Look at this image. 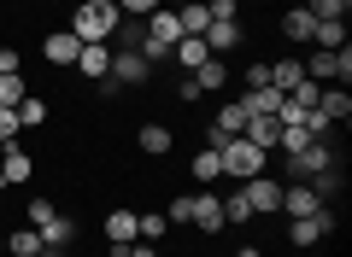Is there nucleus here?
I'll return each instance as SVG.
<instances>
[{
  "label": "nucleus",
  "instance_id": "obj_27",
  "mask_svg": "<svg viewBox=\"0 0 352 257\" xmlns=\"http://www.w3.org/2000/svg\"><path fill=\"white\" fill-rule=\"evenodd\" d=\"M194 175H200V187L223 182V164H217V152H212V147H200V152H194Z\"/></svg>",
  "mask_w": 352,
  "mask_h": 257
},
{
  "label": "nucleus",
  "instance_id": "obj_7",
  "mask_svg": "<svg viewBox=\"0 0 352 257\" xmlns=\"http://www.w3.org/2000/svg\"><path fill=\"white\" fill-rule=\"evenodd\" d=\"M235 135H247V111H241V99H229L223 111L212 117V129H206V147H223V140H235Z\"/></svg>",
  "mask_w": 352,
  "mask_h": 257
},
{
  "label": "nucleus",
  "instance_id": "obj_24",
  "mask_svg": "<svg viewBox=\"0 0 352 257\" xmlns=\"http://www.w3.org/2000/svg\"><path fill=\"white\" fill-rule=\"evenodd\" d=\"M6 257H41V234L36 228H12L6 234Z\"/></svg>",
  "mask_w": 352,
  "mask_h": 257
},
{
  "label": "nucleus",
  "instance_id": "obj_3",
  "mask_svg": "<svg viewBox=\"0 0 352 257\" xmlns=\"http://www.w3.org/2000/svg\"><path fill=\"white\" fill-rule=\"evenodd\" d=\"M106 82H112V88H141V82H153L147 53H141V47H112V71H106Z\"/></svg>",
  "mask_w": 352,
  "mask_h": 257
},
{
  "label": "nucleus",
  "instance_id": "obj_34",
  "mask_svg": "<svg viewBox=\"0 0 352 257\" xmlns=\"http://www.w3.org/2000/svg\"><path fill=\"white\" fill-rule=\"evenodd\" d=\"M164 0H118V12L124 18H147V12H159Z\"/></svg>",
  "mask_w": 352,
  "mask_h": 257
},
{
  "label": "nucleus",
  "instance_id": "obj_39",
  "mask_svg": "<svg viewBox=\"0 0 352 257\" xmlns=\"http://www.w3.org/2000/svg\"><path fill=\"white\" fill-rule=\"evenodd\" d=\"M270 82V64H247V88H264Z\"/></svg>",
  "mask_w": 352,
  "mask_h": 257
},
{
  "label": "nucleus",
  "instance_id": "obj_12",
  "mask_svg": "<svg viewBox=\"0 0 352 257\" xmlns=\"http://www.w3.org/2000/svg\"><path fill=\"white\" fill-rule=\"evenodd\" d=\"M76 53H82V41H76L71 29H53V36H41V59H47V64H59V71H71V64H76Z\"/></svg>",
  "mask_w": 352,
  "mask_h": 257
},
{
  "label": "nucleus",
  "instance_id": "obj_17",
  "mask_svg": "<svg viewBox=\"0 0 352 257\" xmlns=\"http://www.w3.org/2000/svg\"><path fill=\"white\" fill-rule=\"evenodd\" d=\"M317 111H323L329 123H346V117H352V94H346V88H335V82H323V94H317Z\"/></svg>",
  "mask_w": 352,
  "mask_h": 257
},
{
  "label": "nucleus",
  "instance_id": "obj_41",
  "mask_svg": "<svg viewBox=\"0 0 352 257\" xmlns=\"http://www.w3.org/2000/svg\"><path fill=\"white\" fill-rule=\"evenodd\" d=\"M235 257H264V252H258V245H241V252H235Z\"/></svg>",
  "mask_w": 352,
  "mask_h": 257
},
{
  "label": "nucleus",
  "instance_id": "obj_13",
  "mask_svg": "<svg viewBox=\"0 0 352 257\" xmlns=\"http://www.w3.org/2000/svg\"><path fill=\"white\" fill-rule=\"evenodd\" d=\"M241 41H247V29H241V18H212V29H206V47L223 59V53H235Z\"/></svg>",
  "mask_w": 352,
  "mask_h": 257
},
{
  "label": "nucleus",
  "instance_id": "obj_44",
  "mask_svg": "<svg viewBox=\"0 0 352 257\" xmlns=\"http://www.w3.org/2000/svg\"><path fill=\"white\" fill-rule=\"evenodd\" d=\"M164 6H188V0H164Z\"/></svg>",
  "mask_w": 352,
  "mask_h": 257
},
{
  "label": "nucleus",
  "instance_id": "obj_6",
  "mask_svg": "<svg viewBox=\"0 0 352 257\" xmlns=\"http://www.w3.org/2000/svg\"><path fill=\"white\" fill-rule=\"evenodd\" d=\"M241 193H247L252 217H270V210H282V182H276V175H247V182H241Z\"/></svg>",
  "mask_w": 352,
  "mask_h": 257
},
{
  "label": "nucleus",
  "instance_id": "obj_21",
  "mask_svg": "<svg viewBox=\"0 0 352 257\" xmlns=\"http://www.w3.org/2000/svg\"><path fill=\"white\" fill-rule=\"evenodd\" d=\"M340 187H346V175H340V158L329 164V170H317V175H311V193L323 199V205H335V193H340Z\"/></svg>",
  "mask_w": 352,
  "mask_h": 257
},
{
  "label": "nucleus",
  "instance_id": "obj_32",
  "mask_svg": "<svg viewBox=\"0 0 352 257\" xmlns=\"http://www.w3.org/2000/svg\"><path fill=\"white\" fill-rule=\"evenodd\" d=\"M24 94H30V88H24V76H0V106H24Z\"/></svg>",
  "mask_w": 352,
  "mask_h": 257
},
{
  "label": "nucleus",
  "instance_id": "obj_35",
  "mask_svg": "<svg viewBox=\"0 0 352 257\" xmlns=\"http://www.w3.org/2000/svg\"><path fill=\"white\" fill-rule=\"evenodd\" d=\"M170 222H194V193H182V199H170V210H164Z\"/></svg>",
  "mask_w": 352,
  "mask_h": 257
},
{
  "label": "nucleus",
  "instance_id": "obj_28",
  "mask_svg": "<svg viewBox=\"0 0 352 257\" xmlns=\"http://www.w3.org/2000/svg\"><path fill=\"white\" fill-rule=\"evenodd\" d=\"M223 222H252V205H247L241 187H229V193H223Z\"/></svg>",
  "mask_w": 352,
  "mask_h": 257
},
{
  "label": "nucleus",
  "instance_id": "obj_2",
  "mask_svg": "<svg viewBox=\"0 0 352 257\" xmlns=\"http://www.w3.org/2000/svg\"><path fill=\"white\" fill-rule=\"evenodd\" d=\"M264 158H270V152H258L247 135H235V140H223V147H217V164H223V175H235V182L264 175Z\"/></svg>",
  "mask_w": 352,
  "mask_h": 257
},
{
  "label": "nucleus",
  "instance_id": "obj_8",
  "mask_svg": "<svg viewBox=\"0 0 352 257\" xmlns=\"http://www.w3.org/2000/svg\"><path fill=\"white\" fill-rule=\"evenodd\" d=\"M82 82H106V71H112V47L106 41H82V53H76V64H71Z\"/></svg>",
  "mask_w": 352,
  "mask_h": 257
},
{
  "label": "nucleus",
  "instance_id": "obj_26",
  "mask_svg": "<svg viewBox=\"0 0 352 257\" xmlns=\"http://www.w3.org/2000/svg\"><path fill=\"white\" fill-rule=\"evenodd\" d=\"M294 82H305V64H300V59H276V64H270V88H282V94H288Z\"/></svg>",
  "mask_w": 352,
  "mask_h": 257
},
{
  "label": "nucleus",
  "instance_id": "obj_9",
  "mask_svg": "<svg viewBox=\"0 0 352 257\" xmlns=\"http://www.w3.org/2000/svg\"><path fill=\"white\" fill-rule=\"evenodd\" d=\"M124 245H135V210H106V257H118Z\"/></svg>",
  "mask_w": 352,
  "mask_h": 257
},
{
  "label": "nucleus",
  "instance_id": "obj_1",
  "mask_svg": "<svg viewBox=\"0 0 352 257\" xmlns=\"http://www.w3.org/2000/svg\"><path fill=\"white\" fill-rule=\"evenodd\" d=\"M124 24V12H118V0L112 6H71V36L76 41H112V29Z\"/></svg>",
  "mask_w": 352,
  "mask_h": 257
},
{
  "label": "nucleus",
  "instance_id": "obj_4",
  "mask_svg": "<svg viewBox=\"0 0 352 257\" xmlns=\"http://www.w3.org/2000/svg\"><path fill=\"white\" fill-rule=\"evenodd\" d=\"M282 158H288V175H294V182H311L317 170L335 164V140H305L300 152H282Z\"/></svg>",
  "mask_w": 352,
  "mask_h": 257
},
{
  "label": "nucleus",
  "instance_id": "obj_45",
  "mask_svg": "<svg viewBox=\"0 0 352 257\" xmlns=\"http://www.w3.org/2000/svg\"><path fill=\"white\" fill-rule=\"evenodd\" d=\"M0 257H6V234H0Z\"/></svg>",
  "mask_w": 352,
  "mask_h": 257
},
{
  "label": "nucleus",
  "instance_id": "obj_16",
  "mask_svg": "<svg viewBox=\"0 0 352 257\" xmlns=\"http://www.w3.org/2000/svg\"><path fill=\"white\" fill-rule=\"evenodd\" d=\"M135 147L147 152V158H164V152L176 147V135L164 129V123H141V129H135Z\"/></svg>",
  "mask_w": 352,
  "mask_h": 257
},
{
  "label": "nucleus",
  "instance_id": "obj_25",
  "mask_svg": "<svg viewBox=\"0 0 352 257\" xmlns=\"http://www.w3.org/2000/svg\"><path fill=\"white\" fill-rule=\"evenodd\" d=\"M311 47H346V18H323L311 29Z\"/></svg>",
  "mask_w": 352,
  "mask_h": 257
},
{
  "label": "nucleus",
  "instance_id": "obj_37",
  "mask_svg": "<svg viewBox=\"0 0 352 257\" xmlns=\"http://www.w3.org/2000/svg\"><path fill=\"white\" fill-rule=\"evenodd\" d=\"M206 12L212 18H241V0H206Z\"/></svg>",
  "mask_w": 352,
  "mask_h": 257
},
{
  "label": "nucleus",
  "instance_id": "obj_43",
  "mask_svg": "<svg viewBox=\"0 0 352 257\" xmlns=\"http://www.w3.org/2000/svg\"><path fill=\"white\" fill-rule=\"evenodd\" d=\"M76 6H112V0H76Z\"/></svg>",
  "mask_w": 352,
  "mask_h": 257
},
{
  "label": "nucleus",
  "instance_id": "obj_18",
  "mask_svg": "<svg viewBox=\"0 0 352 257\" xmlns=\"http://www.w3.org/2000/svg\"><path fill=\"white\" fill-rule=\"evenodd\" d=\"M247 140H252L258 152H276V147H282V123H276V117H247Z\"/></svg>",
  "mask_w": 352,
  "mask_h": 257
},
{
  "label": "nucleus",
  "instance_id": "obj_31",
  "mask_svg": "<svg viewBox=\"0 0 352 257\" xmlns=\"http://www.w3.org/2000/svg\"><path fill=\"white\" fill-rule=\"evenodd\" d=\"M305 12H311L317 24H323V18H346V12H352V0H305Z\"/></svg>",
  "mask_w": 352,
  "mask_h": 257
},
{
  "label": "nucleus",
  "instance_id": "obj_19",
  "mask_svg": "<svg viewBox=\"0 0 352 257\" xmlns=\"http://www.w3.org/2000/svg\"><path fill=\"white\" fill-rule=\"evenodd\" d=\"M170 59L182 64V71H200V64L212 59V47H206V36H182V41L170 47Z\"/></svg>",
  "mask_w": 352,
  "mask_h": 257
},
{
  "label": "nucleus",
  "instance_id": "obj_38",
  "mask_svg": "<svg viewBox=\"0 0 352 257\" xmlns=\"http://www.w3.org/2000/svg\"><path fill=\"white\" fill-rule=\"evenodd\" d=\"M18 64H24V59H18V47H0V76H18Z\"/></svg>",
  "mask_w": 352,
  "mask_h": 257
},
{
  "label": "nucleus",
  "instance_id": "obj_14",
  "mask_svg": "<svg viewBox=\"0 0 352 257\" xmlns=\"http://www.w3.org/2000/svg\"><path fill=\"white\" fill-rule=\"evenodd\" d=\"M311 82H340V47H311V59H300Z\"/></svg>",
  "mask_w": 352,
  "mask_h": 257
},
{
  "label": "nucleus",
  "instance_id": "obj_22",
  "mask_svg": "<svg viewBox=\"0 0 352 257\" xmlns=\"http://www.w3.org/2000/svg\"><path fill=\"white\" fill-rule=\"evenodd\" d=\"M194 82H200V94H217V88H229V64L212 53V59H206L200 71H194Z\"/></svg>",
  "mask_w": 352,
  "mask_h": 257
},
{
  "label": "nucleus",
  "instance_id": "obj_36",
  "mask_svg": "<svg viewBox=\"0 0 352 257\" xmlns=\"http://www.w3.org/2000/svg\"><path fill=\"white\" fill-rule=\"evenodd\" d=\"M176 99H182V106H194V99H200V82H194V71H182V82H176Z\"/></svg>",
  "mask_w": 352,
  "mask_h": 257
},
{
  "label": "nucleus",
  "instance_id": "obj_15",
  "mask_svg": "<svg viewBox=\"0 0 352 257\" xmlns=\"http://www.w3.org/2000/svg\"><path fill=\"white\" fill-rule=\"evenodd\" d=\"M276 106H282V88H247V94H241V111H247V117H276Z\"/></svg>",
  "mask_w": 352,
  "mask_h": 257
},
{
  "label": "nucleus",
  "instance_id": "obj_42",
  "mask_svg": "<svg viewBox=\"0 0 352 257\" xmlns=\"http://www.w3.org/2000/svg\"><path fill=\"white\" fill-rule=\"evenodd\" d=\"M41 257H65V252H59V245H41Z\"/></svg>",
  "mask_w": 352,
  "mask_h": 257
},
{
  "label": "nucleus",
  "instance_id": "obj_5",
  "mask_svg": "<svg viewBox=\"0 0 352 257\" xmlns=\"http://www.w3.org/2000/svg\"><path fill=\"white\" fill-rule=\"evenodd\" d=\"M335 228H340L335 205H323V210H311V217H294L288 222V245H317V240H329Z\"/></svg>",
  "mask_w": 352,
  "mask_h": 257
},
{
  "label": "nucleus",
  "instance_id": "obj_20",
  "mask_svg": "<svg viewBox=\"0 0 352 257\" xmlns=\"http://www.w3.org/2000/svg\"><path fill=\"white\" fill-rule=\"evenodd\" d=\"M311 29H317V18L305 12V6H294V12H282V36H288L294 47H305V41H311Z\"/></svg>",
  "mask_w": 352,
  "mask_h": 257
},
{
  "label": "nucleus",
  "instance_id": "obj_33",
  "mask_svg": "<svg viewBox=\"0 0 352 257\" xmlns=\"http://www.w3.org/2000/svg\"><path fill=\"white\" fill-rule=\"evenodd\" d=\"M18 129H24V123H18V111L0 106V147H18Z\"/></svg>",
  "mask_w": 352,
  "mask_h": 257
},
{
  "label": "nucleus",
  "instance_id": "obj_11",
  "mask_svg": "<svg viewBox=\"0 0 352 257\" xmlns=\"http://www.w3.org/2000/svg\"><path fill=\"white\" fill-rule=\"evenodd\" d=\"M194 228H200V234H223L229 228V222H223V199H217L212 187L194 193Z\"/></svg>",
  "mask_w": 352,
  "mask_h": 257
},
{
  "label": "nucleus",
  "instance_id": "obj_40",
  "mask_svg": "<svg viewBox=\"0 0 352 257\" xmlns=\"http://www.w3.org/2000/svg\"><path fill=\"white\" fill-rule=\"evenodd\" d=\"M118 257H159V245H147V240H135V245H124Z\"/></svg>",
  "mask_w": 352,
  "mask_h": 257
},
{
  "label": "nucleus",
  "instance_id": "obj_10",
  "mask_svg": "<svg viewBox=\"0 0 352 257\" xmlns=\"http://www.w3.org/2000/svg\"><path fill=\"white\" fill-rule=\"evenodd\" d=\"M36 175V158L24 147H0V187H24Z\"/></svg>",
  "mask_w": 352,
  "mask_h": 257
},
{
  "label": "nucleus",
  "instance_id": "obj_29",
  "mask_svg": "<svg viewBox=\"0 0 352 257\" xmlns=\"http://www.w3.org/2000/svg\"><path fill=\"white\" fill-rule=\"evenodd\" d=\"M18 123H24V129H41V123H47V99L24 94V106H18Z\"/></svg>",
  "mask_w": 352,
  "mask_h": 257
},
{
  "label": "nucleus",
  "instance_id": "obj_23",
  "mask_svg": "<svg viewBox=\"0 0 352 257\" xmlns=\"http://www.w3.org/2000/svg\"><path fill=\"white\" fill-rule=\"evenodd\" d=\"M164 228H170V217H164V210H141V217H135V240H147V245H159Z\"/></svg>",
  "mask_w": 352,
  "mask_h": 257
},
{
  "label": "nucleus",
  "instance_id": "obj_30",
  "mask_svg": "<svg viewBox=\"0 0 352 257\" xmlns=\"http://www.w3.org/2000/svg\"><path fill=\"white\" fill-rule=\"evenodd\" d=\"M36 234H41V245H65V240L76 234V222H71V217H53L47 228H36Z\"/></svg>",
  "mask_w": 352,
  "mask_h": 257
}]
</instances>
